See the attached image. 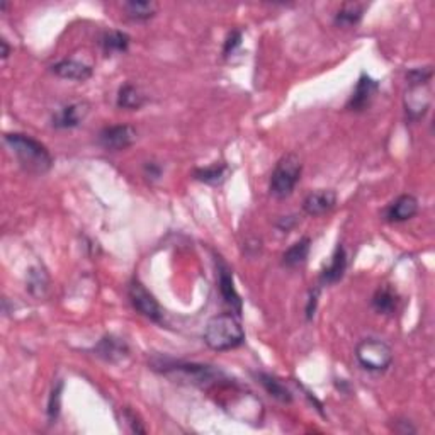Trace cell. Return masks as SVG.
<instances>
[{"label":"cell","instance_id":"obj_1","mask_svg":"<svg viewBox=\"0 0 435 435\" xmlns=\"http://www.w3.org/2000/svg\"><path fill=\"white\" fill-rule=\"evenodd\" d=\"M4 141L16 155L21 167L31 174H46L53 165V157L48 148L31 136L23 133H7Z\"/></svg>","mask_w":435,"mask_h":435},{"label":"cell","instance_id":"obj_2","mask_svg":"<svg viewBox=\"0 0 435 435\" xmlns=\"http://www.w3.org/2000/svg\"><path fill=\"white\" fill-rule=\"evenodd\" d=\"M202 337L209 348L216 352H226L242 346L245 331L236 314L221 313L208 321Z\"/></svg>","mask_w":435,"mask_h":435},{"label":"cell","instance_id":"obj_3","mask_svg":"<svg viewBox=\"0 0 435 435\" xmlns=\"http://www.w3.org/2000/svg\"><path fill=\"white\" fill-rule=\"evenodd\" d=\"M303 172V163L299 157L294 153H287L281 157V160L275 163L272 175H270L269 191L277 199L290 197L296 186H298Z\"/></svg>","mask_w":435,"mask_h":435},{"label":"cell","instance_id":"obj_4","mask_svg":"<svg viewBox=\"0 0 435 435\" xmlns=\"http://www.w3.org/2000/svg\"><path fill=\"white\" fill-rule=\"evenodd\" d=\"M157 368H162L160 371L165 374L177 373L180 378H184L186 381L192 382V385L209 387V386H218L221 382L228 381L225 374L218 369L211 368V365L204 364H187V363H162ZM155 368V369H157Z\"/></svg>","mask_w":435,"mask_h":435},{"label":"cell","instance_id":"obj_5","mask_svg":"<svg viewBox=\"0 0 435 435\" xmlns=\"http://www.w3.org/2000/svg\"><path fill=\"white\" fill-rule=\"evenodd\" d=\"M356 357L365 371L385 373L393 364V351L379 338H364L357 343Z\"/></svg>","mask_w":435,"mask_h":435},{"label":"cell","instance_id":"obj_6","mask_svg":"<svg viewBox=\"0 0 435 435\" xmlns=\"http://www.w3.org/2000/svg\"><path fill=\"white\" fill-rule=\"evenodd\" d=\"M128 298L131 307L145 318L155 323H163V309L155 296L138 279H131L128 284Z\"/></svg>","mask_w":435,"mask_h":435},{"label":"cell","instance_id":"obj_7","mask_svg":"<svg viewBox=\"0 0 435 435\" xmlns=\"http://www.w3.org/2000/svg\"><path fill=\"white\" fill-rule=\"evenodd\" d=\"M99 145L107 152H121L136 141V129L129 124H114L101 129L97 136Z\"/></svg>","mask_w":435,"mask_h":435},{"label":"cell","instance_id":"obj_8","mask_svg":"<svg viewBox=\"0 0 435 435\" xmlns=\"http://www.w3.org/2000/svg\"><path fill=\"white\" fill-rule=\"evenodd\" d=\"M218 287L219 294L225 299V303L231 308L236 316L242 314V298L238 296V292L235 290L233 282V272L223 260H218Z\"/></svg>","mask_w":435,"mask_h":435},{"label":"cell","instance_id":"obj_9","mask_svg":"<svg viewBox=\"0 0 435 435\" xmlns=\"http://www.w3.org/2000/svg\"><path fill=\"white\" fill-rule=\"evenodd\" d=\"M378 90H379L378 80H374L373 77L368 75V73H363V75L359 77V80H357L354 92H352V96L348 97L347 109L356 111V113L364 111L365 107L371 104L374 94H376Z\"/></svg>","mask_w":435,"mask_h":435},{"label":"cell","instance_id":"obj_10","mask_svg":"<svg viewBox=\"0 0 435 435\" xmlns=\"http://www.w3.org/2000/svg\"><path fill=\"white\" fill-rule=\"evenodd\" d=\"M417 213H419V199L412 194H402L387 206L385 218L390 223H403L412 219Z\"/></svg>","mask_w":435,"mask_h":435},{"label":"cell","instance_id":"obj_11","mask_svg":"<svg viewBox=\"0 0 435 435\" xmlns=\"http://www.w3.org/2000/svg\"><path fill=\"white\" fill-rule=\"evenodd\" d=\"M89 114V106L85 102L68 104L57 111L51 118V126L57 129H72L80 126Z\"/></svg>","mask_w":435,"mask_h":435},{"label":"cell","instance_id":"obj_12","mask_svg":"<svg viewBox=\"0 0 435 435\" xmlns=\"http://www.w3.org/2000/svg\"><path fill=\"white\" fill-rule=\"evenodd\" d=\"M337 204V194L331 189H318V191L309 192L303 201L304 213L309 216H321L329 213Z\"/></svg>","mask_w":435,"mask_h":435},{"label":"cell","instance_id":"obj_13","mask_svg":"<svg viewBox=\"0 0 435 435\" xmlns=\"http://www.w3.org/2000/svg\"><path fill=\"white\" fill-rule=\"evenodd\" d=\"M94 352L99 359L106 360V363H119L129 354L128 343L123 338L116 337V335H104L94 347Z\"/></svg>","mask_w":435,"mask_h":435},{"label":"cell","instance_id":"obj_14","mask_svg":"<svg viewBox=\"0 0 435 435\" xmlns=\"http://www.w3.org/2000/svg\"><path fill=\"white\" fill-rule=\"evenodd\" d=\"M347 270V253L342 243L337 245L334 255H331L329 265L323 267L320 274V284L321 286H331V284H337L340 279L343 277Z\"/></svg>","mask_w":435,"mask_h":435},{"label":"cell","instance_id":"obj_15","mask_svg":"<svg viewBox=\"0 0 435 435\" xmlns=\"http://www.w3.org/2000/svg\"><path fill=\"white\" fill-rule=\"evenodd\" d=\"M424 87H410L407 92V99H404V111H407V118L410 121H419L420 118H424L427 114L430 107V96L429 92L425 94Z\"/></svg>","mask_w":435,"mask_h":435},{"label":"cell","instance_id":"obj_16","mask_svg":"<svg viewBox=\"0 0 435 435\" xmlns=\"http://www.w3.org/2000/svg\"><path fill=\"white\" fill-rule=\"evenodd\" d=\"M51 72L55 75H58L60 79L67 80H77V82H85L92 77V67L89 65L77 62V60H62V62L55 63L51 67Z\"/></svg>","mask_w":435,"mask_h":435},{"label":"cell","instance_id":"obj_17","mask_svg":"<svg viewBox=\"0 0 435 435\" xmlns=\"http://www.w3.org/2000/svg\"><path fill=\"white\" fill-rule=\"evenodd\" d=\"M257 381L260 382L262 387L269 393L272 398L277 400V402L281 403H291L292 402V393L291 390L287 387L279 378L272 376V374H267V373H257L255 374Z\"/></svg>","mask_w":435,"mask_h":435},{"label":"cell","instance_id":"obj_18","mask_svg":"<svg viewBox=\"0 0 435 435\" xmlns=\"http://www.w3.org/2000/svg\"><path fill=\"white\" fill-rule=\"evenodd\" d=\"M129 36L126 33L123 31H106L101 36V41H99V45H101L102 51H104L106 57H114V55H121L126 53L129 48Z\"/></svg>","mask_w":435,"mask_h":435},{"label":"cell","instance_id":"obj_19","mask_svg":"<svg viewBox=\"0 0 435 435\" xmlns=\"http://www.w3.org/2000/svg\"><path fill=\"white\" fill-rule=\"evenodd\" d=\"M309 250H312V240L308 236H303L282 253V265L290 267V269L303 265L309 255Z\"/></svg>","mask_w":435,"mask_h":435},{"label":"cell","instance_id":"obj_20","mask_svg":"<svg viewBox=\"0 0 435 435\" xmlns=\"http://www.w3.org/2000/svg\"><path fill=\"white\" fill-rule=\"evenodd\" d=\"M143 104H145V96L136 85L124 84L119 87L118 96H116V106H118L119 109L138 111Z\"/></svg>","mask_w":435,"mask_h":435},{"label":"cell","instance_id":"obj_21","mask_svg":"<svg viewBox=\"0 0 435 435\" xmlns=\"http://www.w3.org/2000/svg\"><path fill=\"white\" fill-rule=\"evenodd\" d=\"M398 294L393 287L381 286L373 296V308L381 314H393L398 309Z\"/></svg>","mask_w":435,"mask_h":435},{"label":"cell","instance_id":"obj_22","mask_svg":"<svg viewBox=\"0 0 435 435\" xmlns=\"http://www.w3.org/2000/svg\"><path fill=\"white\" fill-rule=\"evenodd\" d=\"M364 16V6L359 2H347L338 9L334 17V23L338 28H354Z\"/></svg>","mask_w":435,"mask_h":435},{"label":"cell","instance_id":"obj_23","mask_svg":"<svg viewBox=\"0 0 435 435\" xmlns=\"http://www.w3.org/2000/svg\"><path fill=\"white\" fill-rule=\"evenodd\" d=\"M126 17L136 23H145L150 21L152 17L157 14V4L155 2H146V0H129L123 6Z\"/></svg>","mask_w":435,"mask_h":435},{"label":"cell","instance_id":"obj_24","mask_svg":"<svg viewBox=\"0 0 435 435\" xmlns=\"http://www.w3.org/2000/svg\"><path fill=\"white\" fill-rule=\"evenodd\" d=\"M228 167L225 163H214L211 167H202V169L194 170V177L199 182L209 184V186H218L226 177Z\"/></svg>","mask_w":435,"mask_h":435},{"label":"cell","instance_id":"obj_25","mask_svg":"<svg viewBox=\"0 0 435 435\" xmlns=\"http://www.w3.org/2000/svg\"><path fill=\"white\" fill-rule=\"evenodd\" d=\"M432 75H434L432 67L412 68L410 72H407L408 87H424V85H427L429 80L432 79Z\"/></svg>","mask_w":435,"mask_h":435},{"label":"cell","instance_id":"obj_26","mask_svg":"<svg viewBox=\"0 0 435 435\" xmlns=\"http://www.w3.org/2000/svg\"><path fill=\"white\" fill-rule=\"evenodd\" d=\"M62 391H63V382L58 381L57 386H53V390H51V395L48 400V408H46L50 422H55L60 415V408H62Z\"/></svg>","mask_w":435,"mask_h":435},{"label":"cell","instance_id":"obj_27","mask_svg":"<svg viewBox=\"0 0 435 435\" xmlns=\"http://www.w3.org/2000/svg\"><path fill=\"white\" fill-rule=\"evenodd\" d=\"M123 420L126 422V425L131 430L133 434H146V429L143 425V422L140 420V417L136 415L131 408H124L123 410Z\"/></svg>","mask_w":435,"mask_h":435},{"label":"cell","instance_id":"obj_28","mask_svg":"<svg viewBox=\"0 0 435 435\" xmlns=\"http://www.w3.org/2000/svg\"><path fill=\"white\" fill-rule=\"evenodd\" d=\"M240 45H242V31L235 29V31H231L226 36L225 46H223V55L230 57V55L235 53L236 48H240Z\"/></svg>","mask_w":435,"mask_h":435},{"label":"cell","instance_id":"obj_29","mask_svg":"<svg viewBox=\"0 0 435 435\" xmlns=\"http://www.w3.org/2000/svg\"><path fill=\"white\" fill-rule=\"evenodd\" d=\"M320 291H321V286H318V287H314V290H312V292H309L307 309H304V313H307V320H313L314 313H316L318 298H320Z\"/></svg>","mask_w":435,"mask_h":435},{"label":"cell","instance_id":"obj_30","mask_svg":"<svg viewBox=\"0 0 435 435\" xmlns=\"http://www.w3.org/2000/svg\"><path fill=\"white\" fill-rule=\"evenodd\" d=\"M46 284H48V279H46V274L40 272V270H33L31 272V279H29V290L31 292L34 291V287H38L40 290V294H43V290H46Z\"/></svg>","mask_w":435,"mask_h":435},{"label":"cell","instance_id":"obj_31","mask_svg":"<svg viewBox=\"0 0 435 435\" xmlns=\"http://www.w3.org/2000/svg\"><path fill=\"white\" fill-rule=\"evenodd\" d=\"M143 174L146 179L158 180L162 177V167L157 162H146L143 165Z\"/></svg>","mask_w":435,"mask_h":435},{"label":"cell","instance_id":"obj_32","mask_svg":"<svg viewBox=\"0 0 435 435\" xmlns=\"http://www.w3.org/2000/svg\"><path fill=\"white\" fill-rule=\"evenodd\" d=\"M393 430L398 434H415L417 429L413 427L408 420H396V424L393 425Z\"/></svg>","mask_w":435,"mask_h":435},{"label":"cell","instance_id":"obj_33","mask_svg":"<svg viewBox=\"0 0 435 435\" xmlns=\"http://www.w3.org/2000/svg\"><path fill=\"white\" fill-rule=\"evenodd\" d=\"M296 223H298V219H296V216H284L277 221V228L281 231H290L291 228L296 226Z\"/></svg>","mask_w":435,"mask_h":435},{"label":"cell","instance_id":"obj_34","mask_svg":"<svg viewBox=\"0 0 435 435\" xmlns=\"http://www.w3.org/2000/svg\"><path fill=\"white\" fill-rule=\"evenodd\" d=\"M0 46H2V58L6 60L9 57V53H11V48H9V45H7L6 40L0 41Z\"/></svg>","mask_w":435,"mask_h":435}]
</instances>
